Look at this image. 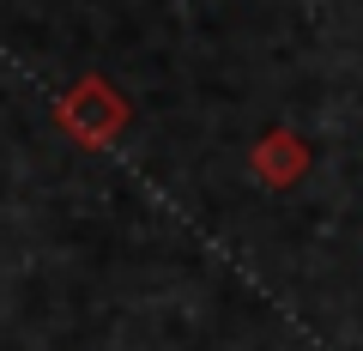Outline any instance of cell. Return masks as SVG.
Listing matches in <instances>:
<instances>
[{"label":"cell","mask_w":363,"mask_h":351,"mask_svg":"<svg viewBox=\"0 0 363 351\" xmlns=\"http://www.w3.org/2000/svg\"><path fill=\"white\" fill-rule=\"evenodd\" d=\"M128 121H133L128 97H121L104 73H79L73 85L55 97V128L73 145H85V152H109V145L128 133Z\"/></svg>","instance_id":"obj_1"},{"label":"cell","mask_w":363,"mask_h":351,"mask_svg":"<svg viewBox=\"0 0 363 351\" xmlns=\"http://www.w3.org/2000/svg\"><path fill=\"white\" fill-rule=\"evenodd\" d=\"M248 169H255V182H260V188L285 194V188H297L303 176L315 169V152H309V140H303L297 128H272V133H260V140H255Z\"/></svg>","instance_id":"obj_2"}]
</instances>
